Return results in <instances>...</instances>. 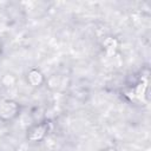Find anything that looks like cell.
Masks as SVG:
<instances>
[{
	"label": "cell",
	"mask_w": 151,
	"mask_h": 151,
	"mask_svg": "<svg viewBox=\"0 0 151 151\" xmlns=\"http://www.w3.org/2000/svg\"><path fill=\"white\" fill-rule=\"evenodd\" d=\"M18 105L12 100H2L0 101V117L4 119L13 118L17 114Z\"/></svg>",
	"instance_id": "obj_1"
},
{
	"label": "cell",
	"mask_w": 151,
	"mask_h": 151,
	"mask_svg": "<svg viewBox=\"0 0 151 151\" xmlns=\"http://www.w3.org/2000/svg\"><path fill=\"white\" fill-rule=\"evenodd\" d=\"M28 80H29V83L32 85H34V86L38 85L40 83V80H41L40 72H38V71H31L29 72V76H28Z\"/></svg>",
	"instance_id": "obj_2"
}]
</instances>
